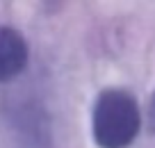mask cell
<instances>
[{
  "mask_svg": "<svg viewBox=\"0 0 155 148\" xmlns=\"http://www.w3.org/2000/svg\"><path fill=\"white\" fill-rule=\"evenodd\" d=\"M141 130V110L126 89L110 87L91 105V139L98 148H130Z\"/></svg>",
  "mask_w": 155,
  "mask_h": 148,
  "instance_id": "cell-1",
  "label": "cell"
},
{
  "mask_svg": "<svg viewBox=\"0 0 155 148\" xmlns=\"http://www.w3.org/2000/svg\"><path fill=\"white\" fill-rule=\"evenodd\" d=\"M7 121L12 130L32 148H44L50 143V116L37 100H16L7 107Z\"/></svg>",
  "mask_w": 155,
  "mask_h": 148,
  "instance_id": "cell-2",
  "label": "cell"
},
{
  "mask_svg": "<svg viewBox=\"0 0 155 148\" xmlns=\"http://www.w3.org/2000/svg\"><path fill=\"white\" fill-rule=\"evenodd\" d=\"M30 48L25 37L12 25H0V82H9L25 71Z\"/></svg>",
  "mask_w": 155,
  "mask_h": 148,
  "instance_id": "cell-3",
  "label": "cell"
},
{
  "mask_svg": "<svg viewBox=\"0 0 155 148\" xmlns=\"http://www.w3.org/2000/svg\"><path fill=\"white\" fill-rule=\"evenodd\" d=\"M146 123H148V132H150V137H155V91L150 94L148 105H146Z\"/></svg>",
  "mask_w": 155,
  "mask_h": 148,
  "instance_id": "cell-4",
  "label": "cell"
}]
</instances>
